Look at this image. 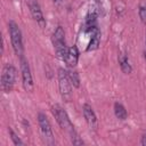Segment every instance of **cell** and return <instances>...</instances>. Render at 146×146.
Returning <instances> with one entry per match:
<instances>
[{
    "label": "cell",
    "instance_id": "1",
    "mask_svg": "<svg viewBox=\"0 0 146 146\" xmlns=\"http://www.w3.org/2000/svg\"><path fill=\"white\" fill-rule=\"evenodd\" d=\"M52 114H54L57 123L59 124V127L63 130H65L71 137H73V136L76 135V131L74 129L73 123L71 122V119H70L68 114L66 113V111L60 105L56 104V105L52 106Z\"/></svg>",
    "mask_w": 146,
    "mask_h": 146
},
{
    "label": "cell",
    "instance_id": "2",
    "mask_svg": "<svg viewBox=\"0 0 146 146\" xmlns=\"http://www.w3.org/2000/svg\"><path fill=\"white\" fill-rule=\"evenodd\" d=\"M8 29H9V35H10L11 47H13L15 54H16L18 57H23L24 46H23L22 31H21L19 26H18L14 21H9V23H8Z\"/></svg>",
    "mask_w": 146,
    "mask_h": 146
},
{
    "label": "cell",
    "instance_id": "3",
    "mask_svg": "<svg viewBox=\"0 0 146 146\" xmlns=\"http://www.w3.org/2000/svg\"><path fill=\"white\" fill-rule=\"evenodd\" d=\"M56 55L59 59L64 60L67 54V47H66V42H65V31L62 26H57L56 30L52 33V38H51Z\"/></svg>",
    "mask_w": 146,
    "mask_h": 146
},
{
    "label": "cell",
    "instance_id": "4",
    "mask_svg": "<svg viewBox=\"0 0 146 146\" xmlns=\"http://www.w3.org/2000/svg\"><path fill=\"white\" fill-rule=\"evenodd\" d=\"M17 78V70L11 64H6L1 74V89L5 92H10L15 86Z\"/></svg>",
    "mask_w": 146,
    "mask_h": 146
},
{
    "label": "cell",
    "instance_id": "5",
    "mask_svg": "<svg viewBox=\"0 0 146 146\" xmlns=\"http://www.w3.org/2000/svg\"><path fill=\"white\" fill-rule=\"evenodd\" d=\"M58 89L62 98L65 102H70L72 98V83L68 76V72L64 68L58 70Z\"/></svg>",
    "mask_w": 146,
    "mask_h": 146
},
{
    "label": "cell",
    "instance_id": "6",
    "mask_svg": "<svg viewBox=\"0 0 146 146\" xmlns=\"http://www.w3.org/2000/svg\"><path fill=\"white\" fill-rule=\"evenodd\" d=\"M19 62H21V73H22V84L25 91L31 92L34 88V82H33V78H32V73H31V68L29 65V62L25 59V57H19Z\"/></svg>",
    "mask_w": 146,
    "mask_h": 146
},
{
    "label": "cell",
    "instance_id": "7",
    "mask_svg": "<svg viewBox=\"0 0 146 146\" xmlns=\"http://www.w3.org/2000/svg\"><path fill=\"white\" fill-rule=\"evenodd\" d=\"M38 123H39L40 131H41V135H42L44 141L49 145L55 144V138H54V132H52V129H51V124H50L48 117L46 116V114H43V113L38 114Z\"/></svg>",
    "mask_w": 146,
    "mask_h": 146
},
{
    "label": "cell",
    "instance_id": "8",
    "mask_svg": "<svg viewBox=\"0 0 146 146\" xmlns=\"http://www.w3.org/2000/svg\"><path fill=\"white\" fill-rule=\"evenodd\" d=\"M27 6H29L32 18L39 24L40 27H44L46 26V19L43 17V13L41 10V7H40L38 0H27Z\"/></svg>",
    "mask_w": 146,
    "mask_h": 146
},
{
    "label": "cell",
    "instance_id": "9",
    "mask_svg": "<svg viewBox=\"0 0 146 146\" xmlns=\"http://www.w3.org/2000/svg\"><path fill=\"white\" fill-rule=\"evenodd\" d=\"M79 56H80V52H79L78 47H76V46H72V47H70V48L67 49V54H66V57H65L64 62H65V64H66L68 67L73 68V67H75L76 64H78Z\"/></svg>",
    "mask_w": 146,
    "mask_h": 146
},
{
    "label": "cell",
    "instance_id": "10",
    "mask_svg": "<svg viewBox=\"0 0 146 146\" xmlns=\"http://www.w3.org/2000/svg\"><path fill=\"white\" fill-rule=\"evenodd\" d=\"M82 113H83V117H84L86 122L88 123V125L91 127V128H95L96 124H97V116H96L92 107L89 104H83Z\"/></svg>",
    "mask_w": 146,
    "mask_h": 146
},
{
    "label": "cell",
    "instance_id": "11",
    "mask_svg": "<svg viewBox=\"0 0 146 146\" xmlns=\"http://www.w3.org/2000/svg\"><path fill=\"white\" fill-rule=\"evenodd\" d=\"M100 43V31L98 30V27H96L92 32H91V38H90V41L88 43V47H87V51H92V50H96L98 48Z\"/></svg>",
    "mask_w": 146,
    "mask_h": 146
},
{
    "label": "cell",
    "instance_id": "12",
    "mask_svg": "<svg viewBox=\"0 0 146 146\" xmlns=\"http://www.w3.org/2000/svg\"><path fill=\"white\" fill-rule=\"evenodd\" d=\"M119 64H120V67H121V71L125 74H130L132 72V66L130 64V60H129V57L127 54H121L119 55Z\"/></svg>",
    "mask_w": 146,
    "mask_h": 146
},
{
    "label": "cell",
    "instance_id": "13",
    "mask_svg": "<svg viewBox=\"0 0 146 146\" xmlns=\"http://www.w3.org/2000/svg\"><path fill=\"white\" fill-rule=\"evenodd\" d=\"M114 114L119 120H125L127 116H128L125 107L120 103H115L114 104Z\"/></svg>",
    "mask_w": 146,
    "mask_h": 146
},
{
    "label": "cell",
    "instance_id": "14",
    "mask_svg": "<svg viewBox=\"0 0 146 146\" xmlns=\"http://www.w3.org/2000/svg\"><path fill=\"white\" fill-rule=\"evenodd\" d=\"M68 76H70V80H71V83L73 87L75 88H79L80 87V76H79V73L76 71H68Z\"/></svg>",
    "mask_w": 146,
    "mask_h": 146
},
{
    "label": "cell",
    "instance_id": "15",
    "mask_svg": "<svg viewBox=\"0 0 146 146\" xmlns=\"http://www.w3.org/2000/svg\"><path fill=\"white\" fill-rule=\"evenodd\" d=\"M138 14H139V18H140L141 23L146 24V2H141L139 5Z\"/></svg>",
    "mask_w": 146,
    "mask_h": 146
},
{
    "label": "cell",
    "instance_id": "16",
    "mask_svg": "<svg viewBox=\"0 0 146 146\" xmlns=\"http://www.w3.org/2000/svg\"><path fill=\"white\" fill-rule=\"evenodd\" d=\"M8 131H9V135H10V138H11V140H13V144H14V145H24V143L21 140V138L16 135V132H15L11 128H9V129H8Z\"/></svg>",
    "mask_w": 146,
    "mask_h": 146
},
{
    "label": "cell",
    "instance_id": "17",
    "mask_svg": "<svg viewBox=\"0 0 146 146\" xmlns=\"http://www.w3.org/2000/svg\"><path fill=\"white\" fill-rule=\"evenodd\" d=\"M140 144L143 145V146H146V132L141 136V140H140Z\"/></svg>",
    "mask_w": 146,
    "mask_h": 146
},
{
    "label": "cell",
    "instance_id": "18",
    "mask_svg": "<svg viewBox=\"0 0 146 146\" xmlns=\"http://www.w3.org/2000/svg\"><path fill=\"white\" fill-rule=\"evenodd\" d=\"M52 1H54V3L57 5V6H59V5L63 2V0H52Z\"/></svg>",
    "mask_w": 146,
    "mask_h": 146
},
{
    "label": "cell",
    "instance_id": "19",
    "mask_svg": "<svg viewBox=\"0 0 146 146\" xmlns=\"http://www.w3.org/2000/svg\"><path fill=\"white\" fill-rule=\"evenodd\" d=\"M144 56H145V59H146V50H145V52H144Z\"/></svg>",
    "mask_w": 146,
    "mask_h": 146
},
{
    "label": "cell",
    "instance_id": "20",
    "mask_svg": "<svg viewBox=\"0 0 146 146\" xmlns=\"http://www.w3.org/2000/svg\"><path fill=\"white\" fill-rule=\"evenodd\" d=\"M145 43H146V34H145Z\"/></svg>",
    "mask_w": 146,
    "mask_h": 146
},
{
    "label": "cell",
    "instance_id": "21",
    "mask_svg": "<svg viewBox=\"0 0 146 146\" xmlns=\"http://www.w3.org/2000/svg\"><path fill=\"white\" fill-rule=\"evenodd\" d=\"M95 1H97V2H98V1H99V0H95Z\"/></svg>",
    "mask_w": 146,
    "mask_h": 146
}]
</instances>
